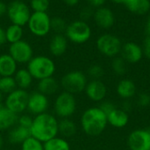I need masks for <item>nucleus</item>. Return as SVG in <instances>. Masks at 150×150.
<instances>
[{"label": "nucleus", "mask_w": 150, "mask_h": 150, "mask_svg": "<svg viewBox=\"0 0 150 150\" xmlns=\"http://www.w3.org/2000/svg\"><path fill=\"white\" fill-rule=\"evenodd\" d=\"M58 122L57 118L48 112L33 117V124L30 127L31 136L45 143L59 135Z\"/></svg>", "instance_id": "1"}, {"label": "nucleus", "mask_w": 150, "mask_h": 150, "mask_svg": "<svg viewBox=\"0 0 150 150\" xmlns=\"http://www.w3.org/2000/svg\"><path fill=\"white\" fill-rule=\"evenodd\" d=\"M80 125L86 135L96 137L105 130L108 125L107 117L99 107H91L83 112Z\"/></svg>", "instance_id": "2"}, {"label": "nucleus", "mask_w": 150, "mask_h": 150, "mask_svg": "<svg viewBox=\"0 0 150 150\" xmlns=\"http://www.w3.org/2000/svg\"><path fill=\"white\" fill-rule=\"evenodd\" d=\"M26 65V69L31 73L33 80L38 81L46 78L53 77L56 71L54 61L51 57L44 55L33 56Z\"/></svg>", "instance_id": "3"}, {"label": "nucleus", "mask_w": 150, "mask_h": 150, "mask_svg": "<svg viewBox=\"0 0 150 150\" xmlns=\"http://www.w3.org/2000/svg\"><path fill=\"white\" fill-rule=\"evenodd\" d=\"M88 83L87 75L79 70H74L65 73L60 80V87L62 91L72 95H78L84 92Z\"/></svg>", "instance_id": "4"}, {"label": "nucleus", "mask_w": 150, "mask_h": 150, "mask_svg": "<svg viewBox=\"0 0 150 150\" xmlns=\"http://www.w3.org/2000/svg\"><path fill=\"white\" fill-rule=\"evenodd\" d=\"M77 103L74 95L62 91L59 93L54 101V116L62 118H70L76 111Z\"/></svg>", "instance_id": "5"}, {"label": "nucleus", "mask_w": 150, "mask_h": 150, "mask_svg": "<svg viewBox=\"0 0 150 150\" xmlns=\"http://www.w3.org/2000/svg\"><path fill=\"white\" fill-rule=\"evenodd\" d=\"M65 36L71 42L83 44L88 42L91 36V28L86 21L78 19L67 26Z\"/></svg>", "instance_id": "6"}, {"label": "nucleus", "mask_w": 150, "mask_h": 150, "mask_svg": "<svg viewBox=\"0 0 150 150\" xmlns=\"http://www.w3.org/2000/svg\"><path fill=\"white\" fill-rule=\"evenodd\" d=\"M28 98L29 93L27 90L17 88L11 93L6 95L4 101V106L18 116L26 111Z\"/></svg>", "instance_id": "7"}, {"label": "nucleus", "mask_w": 150, "mask_h": 150, "mask_svg": "<svg viewBox=\"0 0 150 150\" xmlns=\"http://www.w3.org/2000/svg\"><path fill=\"white\" fill-rule=\"evenodd\" d=\"M7 15L11 24L23 27L29 21L31 11L28 5L20 0H14L7 6Z\"/></svg>", "instance_id": "8"}, {"label": "nucleus", "mask_w": 150, "mask_h": 150, "mask_svg": "<svg viewBox=\"0 0 150 150\" xmlns=\"http://www.w3.org/2000/svg\"><path fill=\"white\" fill-rule=\"evenodd\" d=\"M51 18L47 12L33 11L27 23L30 32L38 37L46 36L51 30Z\"/></svg>", "instance_id": "9"}, {"label": "nucleus", "mask_w": 150, "mask_h": 150, "mask_svg": "<svg viewBox=\"0 0 150 150\" xmlns=\"http://www.w3.org/2000/svg\"><path fill=\"white\" fill-rule=\"evenodd\" d=\"M98 51L108 57H114L120 53L122 43L120 40L111 34H105L100 35L96 42Z\"/></svg>", "instance_id": "10"}, {"label": "nucleus", "mask_w": 150, "mask_h": 150, "mask_svg": "<svg viewBox=\"0 0 150 150\" xmlns=\"http://www.w3.org/2000/svg\"><path fill=\"white\" fill-rule=\"evenodd\" d=\"M9 54L18 65H27L33 57V50L29 42L21 40L10 44Z\"/></svg>", "instance_id": "11"}, {"label": "nucleus", "mask_w": 150, "mask_h": 150, "mask_svg": "<svg viewBox=\"0 0 150 150\" xmlns=\"http://www.w3.org/2000/svg\"><path fill=\"white\" fill-rule=\"evenodd\" d=\"M49 108V99L47 96L42 95L38 91H33L29 94L27 110L28 113L33 117L47 112Z\"/></svg>", "instance_id": "12"}, {"label": "nucleus", "mask_w": 150, "mask_h": 150, "mask_svg": "<svg viewBox=\"0 0 150 150\" xmlns=\"http://www.w3.org/2000/svg\"><path fill=\"white\" fill-rule=\"evenodd\" d=\"M130 150H150V129H136L127 137Z\"/></svg>", "instance_id": "13"}, {"label": "nucleus", "mask_w": 150, "mask_h": 150, "mask_svg": "<svg viewBox=\"0 0 150 150\" xmlns=\"http://www.w3.org/2000/svg\"><path fill=\"white\" fill-rule=\"evenodd\" d=\"M86 96L92 102L100 103L103 102L107 94V88L105 84L100 80H91L88 81L85 88Z\"/></svg>", "instance_id": "14"}, {"label": "nucleus", "mask_w": 150, "mask_h": 150, "mask_svg": "<svg viewBox=\"0 0 150 150\" xmlns=\"http://www.w3.org/2000/svg\"><path fill=\"white\" fill-rule=\"evenodd\" d=\"M121 57L129 64H136L139 63L142 57H143V50L142 48L134 42H129L125 43L122 46L121 49Z\"/></svg>", "instance_id": "15"}, {"label": "nucleus", "mask_w": 150, "mask_h": 150, "mask_svg": "<svg viewBox=\"0 0 150 150\" xmlns=\"http://www.w3.org/2000/svg\"><path fill=\"white\" fill-rule=\"evenodd\" d=\"M93 18L96 24L99 27L104 29H108L112 27L115 22V18L112 11L104 6L98 7L95 11L93 14Z\"/></svg>", "instance_id": "16"}, {"label": "nucleus", "mask_w": 150, "mask_h": 150, "mask_svg": "<svg viewBox=\"0 0 150 150\" xmlns=\"http://www.w3.org/2000/svg\"><path fill=\"white\" fill-rule=\"evenodd\" d=\"M48 49L52 56L61 57L68 49V39L62 34H55L49 42Z\"/></svg>", "instance_id": "17"}, {"label": "nucleus", "mask_w": 150, "mask_h": 150, "mask_svg": "<svg viewBox=\"0 0 150 150\" xmlns=\"http://www.w3.org/2000/svg\"><path fill=\"white\" fill-rule=\"evenodd\" d=\"M60 88V81L54 76L40 80L37 84V91L46 96H52L55 95Z\"/></svg>", "instance_id": "18"}, {"label": "nucleus", "mask_w": 150, "mask_h": 150, "mask_svg": "<svg viewBox=\"0 0 150 150\" xmlns=\"http://www.w3.org/2000/svg\"><path fill=\"white\" fill-rule=\"evenodd\" d=\"M30 136V129L16 125L8 131L7 140L12 145H21Z\"/></svg>", "instance_id": "19"}, {"label": "nucleus", "mask_w": 150, "mask_h": 150, "mask_svg": "<svg viewBox=\"0 0 150 150\" xmlns=\"http://www.w3.org/2000/svg\"><path fill=\"white\" fill-rule=\"evenodd\" d=\"M107 122L115 128H124L129 122V115L122 109H115L107 115Z\"/></svg>", "instance_id": "20"}, {"label": "nucleus", "mask_w": 150, "mask_h": 150, "mask_svg": "<svg viewBox=\"0 0 150 150\" xmlns=\"http://www.w3.org/2000/svg\"><path fill=\"white\" fill-rule=\"evenodd\" d=\"M18 69V64L9 53L0 55V77L14 76Z\"/></svg>", "instance_id": "21"}, {"label": "nucleus", "mask_w": 150, "mask_h": 150, "mask_svg": "<svg viewBox=\"0 0 150 150\" xmlns=\"http://www.w3.org/2000/svg\"><path fill=\"white\" fill-rule=\"evenodd\" d=\"M18 115L9 111L4 106H0V132H5L17 125Z\"/></svg>", "instance_id": "22"}, {"label": "nucleus", "mask_w": 150, "mask_h": 150, "mask_svg": "<svg viewBox=\"0 0 150 150\" xmlns=\"http://www.w3.org/2000/svg\"><path fill=\"white\" fill-rule=\"evenodd\" d=\"M116 92L120 98L124 100H128L135 95L136 86L133 80L128 79H124L118 83L116 88Z\"/></svg>", "instance_id": "23"}, {"label": "nucleus", "mask_w": 150, "mask_h": 150, "mask_svg": "<svg viewBox=\"0 0 150 150\" xmlns=\"http://www.w3.org/2000/svg\"><path fill=\"white\" fill-rule=\"evenodd\" d=\"M14 80L18 88L27 90L33 84V78L26 68H19L14 74Z\"/></svg>", "instance_id": "24"}, {"label": "nucleus", "mask_w": 150, "mask_h": 150, "mask_svg": "<svg viewBox=\"0 0 150 150\" xmlns=\"http://www.w3.org/2000/svg\"><path fill=\"white\" fill-rule=\"evenodd\" d=\"M77 127L76 123L70 118H62L58 122V133L65 139L76 134Z\"/></svg>", "instance_id": "25"}, {"label": "nucleus", "mask_w": 150, "mask_h": 150, "mask_svg": "<svg viewBox=\"0 0 150 150\" xmlns=\"http://www.w3.org/2000/svg\"><path fill=\"white\" fill-rule=\"evenodd\" d=\"M44 150H70V145L69 141L61 136H56L45 143Z\"/></svg>", "instance_id": "26"}, {"label": "nucleus", "mask_w": 150, "mask_h": 150, "mask_svg": "<svg viewBox=\"0 0 150 150\" xmlns=\"http://www.w3.org/2000/svg\"><path fill=\"white\" fill-rule=\"evenodd\" d=\"M23 34H24V31H23L22 27L11 24L5 29L6 42L11 44L18 41H21L23 37Z\"/></svg>", "instance_id": "27"}, {"label": "nucleus", "mask_w": 150, "mask_h": 150, "mask_svg": "<svg viewBox=\"0 0 150 150\" xmlns=\"http://www.w3.org/2000/svg\"><path fill=\"white\" fill-rule=\"evenodd\" d=\"M17 88H18L13 76L0 77V92L3 95H8Z\"/></svg>", "instance_id": "28"}, {"label": "nucleus", "mask_w": 150, "mask_h": 150, "mask_svg": "<svg viewBox=\"0 0 150 150\" xmlns=\"http://www.w3.org/2000/svg\"><path fill=\"white\" fill-rule=\"evenodd\" d=\"M112 68L115 74L117 75H124L127 72V62L121 57H116L113 58L112 62Z\"/></svg>", "instance_id": "29"}, {"label": "nucleus", "mask_w": 150, "mask_h": 150, "mask_svg": "<svg viewBox=\"0 0 150 150\" xmlns=\"http://www.w3.org/2000/svg\"><path fill=\"white\" fill-rule=\"evenodd\" d=\"M21 150H44V145L37 139L30 136L21 145Z\"/></svg>", "instance_id": "30"}, {"label": "nucleus", "mask_w": 150, "mask_h": 150, "mask_svg": "<svg viewBox=\"0 0 150 150\" xmlns=\"http://www.w3.org/2000/svg\"><path fill=\"white\" fill-rule=\"evenodd\" d=\"M150 10V0H136L135 4L130 10L131 12L136 14H145Z\"/></svg>", "instance_id": "31"}, {"label": "nucleus", "mask_w": 150, "mask_h": 150, "mask_svg": "<svg viewBox=\"0 0 150 150\" xmlns=\"http://www.w3.org/2000/svg\"><path fill=\"white\" fill-rule=\"evenodd\" d=\"M50 24H51V30L54 31L56 34H62V32H65L68 26L65 20L61 17L51 18Z\"/></svg>", "instance_id": "32"}, {"label": "nucleus", "mask_w": 150, "mask_h": 150, "mask_svg": "<svg viewBox=\"0 0 150 150\" xmlns=\"http://www.w3.org/2000/svg\"><path fill=\"white\" fill-rule=\"evenodd\" d=\"M30 5L33 11L47 12L50 5L49 0H30Z\"/></svg>", "instance_id": "33"}, {"label": "nucleus", "mask_w": 150, "mask_h": 150, "mask_svg": "<svg viewBox=\"0 0 150 150\" xmlns=\"http://www.w3.org/2000/svg\"><path fill=\"white\" fill-rule=\"evenodd\" d=\"M87 73L91 80H100L105 74V70L99 65H92L89 67Z\"/></svg>", "instance_id": "34"}, {"label": "nucleus", "mask_w": 150, "mask_h": 150, "mask_svg": "<svg viewBox=\"0 0 150 150\" xmlns=\"http://www.w3.org/2000/svg\"><path fill=\"white\" fill-rule=\"evenodd\" d=\"M33 118L30 115V114H21L18 116V119H17V125L30 129L32 124H33Z\"/></svg>", "instance_id": "35"}, {"label": "nucleus", "mask_w": 150, "mask_h": 150, "mask_svg": "<svg viewBox=\"0 0 150 150\" xmlns=\"http://www.w3.org/2000/svg\"><path fill=\"white\" fill-rule=\"evenodd\" d=\"M98 107H99V109L106 115V117H107V115L110 114L113 110L116 109V106H115L112 102H110V101H103V102H101V103H100V105H99Z\"/></svg>", "instance_id": "36"}, {"label": "nucleus", "mask_w": 150, "mask_h": 150, "mask_svg": "<svg viewBox=\"0 0 150 150\" xmlns=\"http://www.w3.org/2000/svg\"><path fill=\"white\" fill-rule=\"evenodd\" d=\"M138 105L141 108H147L150 105V95L148 93H142L138 96Z\"/></svg>", "instance_id": "37"}, {"label": "nucleus", "mask_w": 150, "mask_h": 150, "mask_svg": "<svg viewBox=\"0 0 150 150\" xmlns=\"http://www.w3.org/2000/svg\"><path fill=\"white\" fill-rule=\"evenodd\" d=\"M93 12H92V10L89 7H85V8H83L80 11V18H81V20H83V21H86L87 19H89L91 16H93Z\"/></svg>", "instance_id": "38"}, {"label": "nucleus", "mask_w": 150, "mask_h": 150, "mask_svg": "<svg viewBox=\"0 0 150 150\" xmlns=\"http://www.w3.org/2000/svg\"><path fill=\"white\" fill-rule=\"evenodd\" d=\"M143 50V55L150 60V36H147L143 42V46L142 47Z\"/></svg>", "instance_id": "39"}, {"label": "nucleus", "mask_w": 150, "mask_h": 150, "mask_svg": "<svg viewBox=\"0 0 150 150\" xmlns=\"http://www.w3.org/2000/svg\"><path fill=\"white\" fill-rule=\"evenodd\" d=\"M89 3H90V4H91L92 6H94V7H101V6H103V4L105 3V1L106 0H87Z\"/></svg>", "instance_id": "40"}, {"label": "nucleus", "mask_w": 150, "mask_h": 150, "mask_svg": "<svg viewBox=\"0 0 150 150\" xmlns=\"http://www.w3.org/2000/svg\"><path fill=\"white\" fill-rule=\"evenodd\" d=\"M6 42V37H5V30L0 27V46L4 44Z\"/></svg>", "instance_id": "41"}, {"label": "nucleus", "mask_w": 150, "mask_h": 150, "mask_svg": "<svg viewBox=\"0 0 150 150\" xmlns=\"http://www.w3.org/2000/svg\"><path fill=\"white\" fill-rule=\"evenodd\" d=\"M7 12V5L4 2L0 0V17Z\"/></svg>", "instance_id": "42"}, {"label": "nucleus", "mask_w": 150, "mask_h": 150, "mask_svg": "<svg viewBox=\"0 0 150 150\" xmlns=\"http://www.w3.org/2000/svg\"><path fill=\"white\" fill-rule=\"evenodd\" d=\"M122 110L123 111H125L126 112H127L128 113V111L131 110V108H132V104L128 102V101H126V102H124L123 103V104H122Z\"/></svg>", "instance_id": "43"}, {"label": "nucleus", "mask_w": 150, "mask_h": 150, "mask_svg": "<svg viewBox=\"0 0 150 150\" xmlns=\"http://www.w3.org/2000/svg\"><path fill=\"white\" fill-rule=\"evenodd\" d=\"M63 1L69 6H75L79 3L80 0H63Z\"/></svg>", "instance_id": "44"}, {"label": "nucleus", "mask_w": 150, "mask_h": 150, "mask_svg": "<svg viewBox=\"0 0 150 150\" xmlns=\"http://www.w3.org/2000/svg\"><path fill=\"white\" fill-rule=\"evenodd\" d=\"M146 30H147V33H148V36H150V16L149 19H148V22H147Z\"/></svg>", "instance_id": "45"}, {"label": "nucleus", "mask_w": 150, "mask_h": 150, "mask_svg": "<svg viewBox=\"0 0 150 150\" xmlns=\"http://www.w3.org/2000/svg\"><path fill=\"white\" fill-rule=\"evenodd\" d=\"M4 141L3 136H2V135H1V133H0V150L3 149V148H4Z\"/></svg>", "instance_id": "46"}, {"label": "nucleus", "mask_w": 150, "mask_h": 150, "mask_svg": "<svg viewBox=\"0 0 150 150\" xmlns=\"http://www.w3.org/2000/svg\"><path fill=\"white\" fill-rule=\"evenodd\" d=\"M112 2L116 3V4H124V1L125 0H112Z\"/></svg>", "instance_id": "47"}, {"label": "nucleus", "mask_w": 150, "mask_h": 150, "mask_svg": "<svg viewBox=\"0 0 150 150\" xmlns=\"http://www.w3.org/2000/svg\"><path fill=\"white\" fill-rule=\"evenodd\" d=\"M2 101H3V94L0 92V106H2Z\"/></svg>", "instance_id": "48"}, {"label": "nucleus", "mask_w": 150, "mask_h": 150, "mask_svg": "<svg viewBox=\"0 0 150 150\" xmlns=\"http://www.w3.org/2000/svg\"><path fill=\"white\" fill-rule=\"evenodd\" d=\"M2 150H10V149H3Z\"/></svg>", "instance_id": "49"}, {"label": "nucleus", "mask_w": 150, "mask_h": 150, "mask_svg": "<svg viewBox=\"0 0 150 150\" xmlns=\"http://www.w3.org/2000/svg\"><path fill=\"white\" fill-rule=\"evenodd\" d=\"M20 1H22V0H20Z\"/></svg>", "instance_id": "50"}]
</instances>
